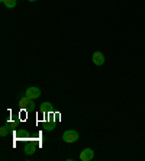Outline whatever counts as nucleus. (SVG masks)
Listing matches in <instances>:
<instances>
[{
    "instance_id": "obj_1",
    "label": "nucleus",
    "mask_w": 145,
    "mask_h": 161,
    "mask_svg": "<svg viewBox=\"0 0 145 161\" xmlns=\"http://www.w3.org/2000/svg\"><path fill=\"white\" fill-rule=\"evenodd\" d=\"M77 139H78V132L74 131V129H68V131H65L64 134H62V141L64 142H76Z\"/></svg>"
},
{
    "instance_id": "obj_2",
    "label": "nucleus",
    "mask_w": 145,
    "mask_h": 161,
    "mask_svg": "<svg viewBox=\"0 0 145 161\" xmlns=\"http://www.w3.org/2000/svg\"><path fill=\"white\" fill-rule=\"evenodd\" d=\"M19 106H20V109H26V110H34V109H35L34 100H32V99H29V97H26V96L20 97Z\"/></svg>"
},
{
    "instance_id": "obj_3",
    "label": "nucleus",
    "mask_w": 145,
    "mask_h": 161,
    "mask_svg": "<svg viewBox=\"0 0 145 161\" xmlns=\"http://www.w3.org/2000/svg\"><path fill=\"white\" fill-rule=\"evenodd\" d=\"M25 96L29 99H38L39 96H41V90H39V87H29V89L25 92Z\"/></svg>"
},
{
    "instance_id": "obj_4",
    "label": "nucleus",
    "mask_w": 145,
    "mask_h": 161,
    "mask_svg": "<svg viewBox=\"0 0 145 161\" xmlns=\"http://www.w3.org/2000/svg\"><path fill=\"white\" fill-rule=\"evenodd\" d=\"M93 157H94V151H93L92 148H84L80 153L81 161H90V160H93Z\"/></svg>"
},
{
    "instance_id": "obj_5",
    "label": "nucleus",
    "mask_w": 145,
    "mask_h": 161,
    "mask_svg": "<svg viewBox=\"0 0 145 161\" xmlns=\"http://www.w3.org/2000/svg\"><path fill=\"white\" fill-rule=\"evenodd\" d=\"M93 63L96 64V65H103L105 64V55L100 51H96V53H93Z\"/></svg>"
},
{
    "instance_id": "obj_6",
    "label": "nucleus",
    "mask_w": 145,
    "mask_h": 161,
    "mask_svg": "<svg viewBox=\"0 0 145 161\" xmlns=\"http://www.w3.org/2000/svg\"><path fill=\"white\" fill-rule=\"evenodd\" d=\"M39 112L44 113L45 115L46 112H54V108L52 105H51L50 102H44V103H41V108H39Z\"/></svg>"
},
{
    "instance_id": "obj_7",
    "label": "nucleus",
    "mask_w": 145,
    "mask_h": 161,
    "mask_svg": "<svg viewBox=\"0 0 145 161\" xmlns=\"http://www.w3.org/2000/svg\"><path fill=\"white\" fill-rule=\"evenodd\" d=\"M16 3H18V0H3V4L9 9H13L16 6Z\"/></svg>"
},
{
    "instance_id": "obj_8",
    "label": "nucleus",
    "mask_w": 145,
    "mask_h": 161,
    "mask_svg": "<svg viewBox=\"0 0 145 161\" xmlns=\"http://www.w3.org/2000/svg\"><path fill=\"white\" fill-rule=\"evenodd\" d=\"M35 151H36V147H35V145H31V144H29V145H26V148H25V153L29 154V155H31V154H34Z\"/></svg>"
},
{
    "instance_id": "obj_9",
    "label": "nucleus",
    "mask_w": 145,
    "mask_h": 161,
    "mask_svg": "<svg viewBox=\"0 0 145 161\" xmlns=\"http://www.w3.org/2000/svg\"><path fill=\"white\" fill-rule=\"evenodd\" d=\"M6 135H9V125L0 128V136H6Z\"/></svg>"
},
{
    "instance_id": "obj_10",
    "label": "nucleus",
    "mask_w": 145,
    "mask_h": 161,
    "mask_svg": "<svg viewBox=\"0 0 145 161\" xmlns=\"http://www.w3.org/2000/svg\"><path fill=\"white\" fill-rule=\"evenodd\" d=\"M45 129H46V131H52V129H54V124H52V122L45 120Z\"/></svg>"
},
{
    "instance_id": "obj_11",
    "label": "nucleus",
    "mask_w": 145,
    "mask_h": 161,
    "mask_svg": "<svg viewBox=\"0 0 145 161\" xmlns=\"http://www.w3.org/2000/svg\"><path fill=\"white\" fill-rule=\"evenodd\" d=\"M29 2H36V0H29Z\"/></svg>"
}]
</instances>
